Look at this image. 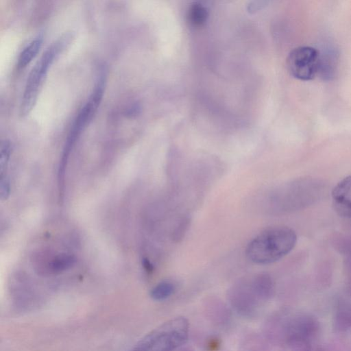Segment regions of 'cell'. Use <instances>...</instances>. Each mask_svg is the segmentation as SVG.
<instances>
[{
  "label": "cell",
  "instance_id": "obj_10",
  "mask_svg": "<svg viewBox=\"0 0 351 351\" xmlns=\"http://www.w3.org/2000/svg\"><path fill=\"white\" fill-rule=\"evenodd\" d=\"M43 41V36H38L23 49L18 59L19 69H24L32 61L39 52Z\"/></svg>",
  "mask_w": 351,
  "mask_h": 351
},
{
  "label": "cell",
  "instance_id": "obj_9",
  "mask_svg": "<svg viewBox=\"0 0 351 351\" xmlns=\"http://www.w3.org/2000/svg\"><path fill=\"white\" fill-rule=\"evenodd\" d=\"M339 54L337 50L332 46L326 47L319 52L318 73L324 80H330L335 75Z\"/></svg>",
  "mask_w": 351,
  "mask_h": 351
},
{
  "label": "cell",
  "instance_id": "obj_4",
  "mask_svg": "<svg viewBox=\"0 0 351 351\" xmlns=\"http://www.w3.org/2000/svg\"><path fill=\"white\" fill-rule=\"evenodd\" d=\"M282 330L284 343L295 350H311L320 334L318 320L306 313H297L289 316Z\"/></svg>",
  "mask_w": 351,
  "mask_h": 351
},
{
  "label": "cell",
  "instance_id": "obj_7",
  "mask_svg": "<svg viewBox=\"0 0 351 351\" xmlns=\"http://www.w3.org/2000/svg\"><path fill=\"white\" fill-rule=\"evenodd\" d=\"M97 110V108L90 101H88L80 110L73 123L67 137L58 167V180L60 189H62L64 185L65 170L71 152L80 134L91 121Z\"/></svg>",
  "mask_w": 351,
  "mask_h": 351
},
{
  "label": "cell",
  "instance_id": "obj_11",
  "mask_svg": "<svg viewBox=\"0 0 351 351\" xmlns=\"http://www.w3.org/2000/svg\"><path fill=\"white\" fill-rule=\"evenodd\" d=\"M208 13L206 8L201 3H192L188 10L187 18L191 25L201 27L206 23Z\"/></svg>",
  "mask_w": 351,
  "mask_h": 351
},
{
  "label": "cell",
  "instance_id": "obj_5",
  "mask_svg": "<svg viewBox=\"0 0 351 351\" xmlns=\"http://www.w3.org/2000/svg\"><path fill=\"white\" fill-rule=\"evenodd\" d=\"M66 43L67 39L62 38L52 44L31 71L23 95L21 116L25 117L34 108L49 67Z\"/></svg>",
  "mask_w": 351,
  "mask_h": 351
},
{
  "label": "cell",
  "instance_id": "obj_14",
  "mask_svg": "<svg viewBox=\"0 0 351 351\" xmlns=\"http://www.w3.org/2000/svg\"><path fill=\"white\" fill-rule=\"evenodd\" d=\"M12 147L8 140L2 141L0 146V178L7 176V169Z\"/></svg>",
  "mask_w": 351,
  "mask_h": 351
},
{
  "label": "cell",
  "instance_id": "obj_12",
  "mask_svg": "<svg viewBox=\"0 0 351 351\" xmlns=\"http://www.w3.org/2000/svg\"><path fill=\"white\" fill-rule=\"evenodd\" d=\"M176 287L169 280H163L156 285L150 291V297L156 301H162L170 298L175 292Z\"/></svg>",
  "mask_w": 351,
  "mask_h": 351
},
{
  "label": "cell",
  "instance_id": "obj_15",
  "mask_svg": "<svg viewBox=\"0 0 351 351\" xmlns=\"http://www.w3.org/2000/svg\"><path fill=\"white\" fill-rule=\"evenodd\" d=\"M10 192V181L8 176L0 178V198L6 200Z\"/></svg>",
  "mask_w": 351,
  "mask_h": 351
},
{
  "label": "cell",
  "instance_id": "obj_13",
  "mask_svg": "<svg viewBox=\"0 0 351 351\" xmlns=\"http://www.w3.org/2000/svg\"><path fill=\"white\" fill-rule=\"evenodd\" d=\"M75 263L73 256L62 254L54 257L49 263V267L51 271L59 273L71 268Z\"/></svg>",
  "mask_w": 351,
  "mask_h": 351
},
{
  "label": "cell",
  "instance_id": "obj_3",
  "mask_svg": "<svg viewBox=\"0 0 351 351\" xmlns=\"http://www.w3.org/2000/svg\"><path fill=\"white\" fill-rule=\"evenodd\" d=\"M189 322L183 316H178L162 323L135 346L134 350L170 351L184 345L188 340Z\"/></svg>",
  "mask_w": 351,
  "mask_h": 351
},
{
  "label": "cell",
  "instance_id": "obj_16",
  "mask_svg": "<svg viewBox=\"0 0 351 351\" xmlns=\"http://www.w3.org/2000/svg\"><path fill=\"white\" fill-rule=\"evenodd\" d=\"M219 345V341L217 339H211L208 342L207 346L208 347V350H217Z\"/></svg>",
  "mask_w": 351,
  "mask_h": 351
},
{
  "label": "cell",
  "instance_id": "obj_2",
  "mask_svg": "<svg viewBox=\"0 0 351 351\" xmlns=\"http://www.w3.org/2000/svg\"><path fill=\"white\" fill-rule=\"evenodd\" d=\"M274 292L271 277L267 274H258L244 278L232 287L230 300L238 313L251 317L258 312Z\"/></svg>",
  "mask_w": 351,
  "mask_h": 351
},
{
  "label": "cell",
  "instance_id": "obj_1",
  "mask_svg": "<svg viewBox=\"0 0 351 351\" xmlns=\"http://www.w3.org/2000/svg\"><path fill=\"white\" fill-rule=\"evenodd\" d=\"M296 242L297 235L292 228L285 226L269 227L248 243L246 256L257 265L274 263L287 255Z\"/></svg>",
  "mask_w": 351,
  "mask_h": 351
},
{
  "label": "cell",
  "instance_id": "obj_17",
  "mask_svg": "<svg viewBox=\"0 0 351 351\" xmlns=\"http://www.w3.org/2000/svg\"><path fill=\"white\" fill-rule=\"evenodd\" d=\"M143 265L145 269L146 270V271L147 273H149V274L152 273V271L154 270V266L148 259L144 258L143 261Z\"/></svg>",
  "mask_w": 351,
  "mask_h": 351
},
{
  "label": "cell",
  "instance_id": "obj_8",
  "mask_svg": "<svg viewBox=\"0 0 351 351\" xmlns=\"http://www.w3.org/2000/svg\"><path fill=\"white\" fill-rule=\"evenodd\" d=\"M333 206L341 216L351 218V176H349L334 187L332 191Z\"/></svg>",
  "mask_w": 351,
  "mask_h": 351
},
{
  "label": "cell",
  "instance_id": "obj_6",
  "mask_svg": "<svg viewBox=\"0 0 351 351\" xmlns=\"http://www.w3.org/2000/svg\"><path fill=\"white\" fill-rule=\"evenodd\" d=\"M319 51L308 46L293 49L287 58L289 73L296 79L308 81L318 73Z\"/></svg>",
  "mask_w": 351,
  "mask_h": 351
}]
</instances>
